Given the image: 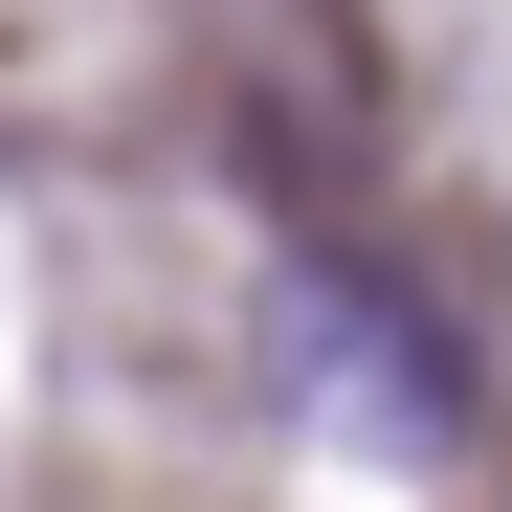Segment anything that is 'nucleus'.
Wrapping results in <instances>:
<instances>
[{
    "label": "nucleus",
    "instance_id": "nucleus-1",
    "mask_svg": "<svg viewBox=\"0 0 512 512\" xmlns=\"http://www.w3.org/2000/svg\"><path fill=\"white\" fill-rule=\"evenodd\" d=\"M268 357H290V401L334 423V446H357V468H446V357H423V334H401V290L379 268H290L268 290Z\"/></svg>",
    "mask_w": 512,
    "mask_h": 512
}]
</instances>
